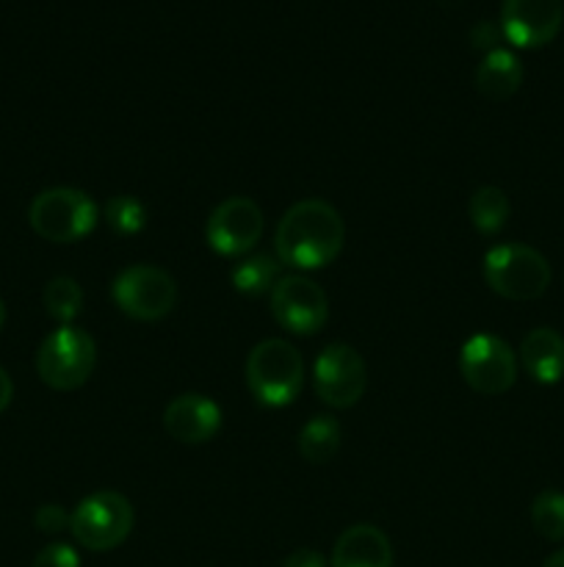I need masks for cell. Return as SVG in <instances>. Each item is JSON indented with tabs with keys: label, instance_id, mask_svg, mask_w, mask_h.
<instances>
[{
	"label": "cell",
	"instance_id": "obj_8",
	"mask_svg": "<svg viewBox=\"0 0 564 567\" xmlns=\"http://www.w3.org/2000/svg\"><path fill=\"white\" fill-rule=\"evenodd\" d=\"M313 385L321 402L335 410L354 408L368 385V369L363 354L348 343H330L321 349L313 365Z\"/></svg>",
	"mask_w": 564,
	"mask_h": 567
},
{
	"label": "cell",
	"instance_id": "obj_26",
	"mask_svg": "<svg viewBox=\"0 0 564 567\" xmlns=\"http://www.w3.org/2000/svg\"><path fill=\"white\" fill-rule=\"evenodd\" d=\"M282 567H326V559L324 554L313 551V548H299L282 563Z\"/></svg>",
	"mask_w": 564,
	"mask_h": 567
},
{
	"label": "cell",
	"instance_id": "obj_22",
	"mask_svg": "<svg viewBox=\"0 0 564 567\" xmlns=\"http://www.w3.org/2000/svg\"><path fill=\"white\" fill-rule=\"evenodd\" d=\"M105 225L116 236H136L147 225V208L142 199L130 197V194H116L105 203Z\"/></svg>",
	"mask_w": 564,
	"mask_h": 567
},
{
	"label": "cell",
	"instance_id": "obj_10",
	"mask_svg": "<svg viewBox=\"0 0 564 567\" xmlns=\"http://www.w3.org/2000/svg\"><path fill=\"white\" fill-rule=\"evenodd\" d=\"M271 313L293 336H315L330 319V299L318 282L288 275L271 288Z\"/></svg>",
	"mask_w": 564,
	"mask_h": 567
},
{
	"label": "cell",
	"instance_id": "obj_9",
	"mask_svg": "<svg viewBox=\"0 0 564 567\" xmlns=\"http://www.w3.org/2000/svg\"><path fill=\"white\" fill-rule=\"evenodd\" d=\"M459 371L476 393L498 396V393H506L518 380V358L503 338L479 332L464 341L459 352Z\"/></svg>",
	"mask_w": 564,
	"mask_h": 567
},
{
	"label": "cell",
	"instance_id": "obj_11",
	"mask_svg": "<svg viewBox=\"0 0 564 567\" xmlns=\"http://www.w3.org/2000/svg\"><path fill=\"white\" fill-rule=\"evenodd\" d=\"M260 236H263V210L249 197H230L216 205L205 227L208 247L224 258H241L252 252Z\"/></svg>",
	"mask_w": 564,
	"mask_h": 567
},
{
	"label": "cell",
	"instance_id": "obj_3",
	"mask_svg": "<svg viewBox=\"0 0 564 567\" xmlns=\"http://www.w3.org/2000/svg\"><path fill=\"white\" fill-rule=\"evenodd\" d=\"M484 280L498 297L512 302L540 299L551 286V266L545 255L525 244H498L484 255Z\"/></svg>",
	"mask_w": 564,
	"mask_h": 567
},
{
	"label": "cell",
	"instance_id": "obj_28",
	"mask_svg": "<svg viewBox=\"0 0 564 567\" xmlns=\"http://www.w3.org/2000/svg\"><path fill=\"white\" fill-rule=\"evenodd\" d=\"M542 567H564V548H562V551L551 554V557L545 559V565H542Z\"/></svg>",
	"mask_w": 564,
	"mask_h": 567
},
{
	"label": "cell",
	"instance_id": "obj_18",
	"mask_svg": "<svg viewBox=\"0 0 564 567\" xmlns=\"http://www.w3.org/2000/svg\"><path fill=\"white\" fill-rule=\"evenodd\" d=\"M509 210L512 208H509L506 192L498 186L476 188L468 205L470 221H473V227L481 236H495V233H501L503 225L509 221Z\"/></svg>",
	"mask_w": 564,
	"mask_h": 567
},
{
	"label": "cell",
	"instance_id": "obj_12",
	"mask_svg": "<svg viewBox=\"0 0 564 567\" xmlns=\"http://www.w3.org/2000/svg\"><path fill=\"white\" fill-rule=\"evenodd\" d=\"M564 22L562 0H503L501 31L514 48L536 50L558 37Z\"/></svg>",
	"mask_w": 564,
	"mask_h": 567
},
{
	"label": "cell",
	"instance_id": "obj_21",
	"mask_svg": "<svg viewBox=\"0 0 564 567\" xmlns=\"http://www.w3.org/2000/svg\"><path fill=\"white\" fill-rule=\"evenodd\" d=\"M531 526L551 543L564 540V493L542 491L531 504Z\"/></svg>",
	"mask_w": 564,
	"mask_h": 567
},
{
	"label": "cell",
	"instance_id": "obj_5",
	"mask_svg": "<svg viewBox=\"0 0 564 567\" xmlns=\"http://www.w3.org/2000/svg\"><path fill=\"white\" fill-rule=\"evenodd\" d=\"M100 210L81 188H48L28 208L33 233L50 244H75L94 230Z\"/></svg>",
	"mask_w": 564,
	"mask_h": 567
},
{
	"label": "cell",
	"instance_id": "obj_2",
	"mask_svg": "<svg viewBox=\"0 0 564 567\" xmlns=\"http://www.w3.org/2000/svg\"><path fill=\"white\" fill-rule=\"evenodd\" d=\"M247 385L265 408H288L304 385V360L282 338L260 341L247 358Z\"/></svg>",
	"mask_w": 564,
	"mask_h": 567
},
{
	"label": "cell",
	"instance_id": "obj_7",
	"mask_svg": "<svg viewBox=\"0 0 564 567\" xmlns=\"http://www.w3.org/2000/svg\"><path fill=\"white\" fill-rule=\"evenodd\" d=\"M116 308L136 321H160L175 310L177 286L169 271L138 264L119 271L111 286Z\"/></svg>",
	"mask_w": 564,
	"mask_h": 567
},
{
	"label": "cell",
	"instance_id": "obj_4",
	"mask_svg": "<svg viewBox=\"0 0 564 567\" xmlns=\"http://www.w3.org/2000/svg\"><path fill=\"white\" fill-rule=\"evenodd\" d=\"M97 365L94 338L81 327L64 324L50 332L36 352V374L53 391H77Z\"/></svg>",
	"mask_w": 564,
	"mask_h": 567
},
{
	"label": "cell",
	"instance_id": "obj_24",
	"mask_svg": "<svg viewBox=\"0 0 564 567\" xmlns=\"http://www.w3.org/2000/svg\"><path fill=\"white\" fill-rule=\"evenodd\" d=\"M70 518L72 515H66L64 507H59V504H44V507H39L36 515H33V524H36V529L44 532V535H59V532L70 529Z\"/></svg>",
	"mask_w": 564,
	"mask_h": 567
},
{
	"label": "cell",
	"instance_id": "obj_25",
	"mask_svg": "<svg viewBox=\"0 0 564 567\" xmlns=\"http://www.w3.org/2000/svg\"><path fill=\"white\" fill-rule=\"evenodd\" d=\"M501 39H503L501 25H495V22L490 20H481L470 28V44H473V50H481L484 55L501 48Z\"/></svg>",
	"mask_w": 564,
	"mask_h": 567
},
{
	"label": "cell",
	"instance_id": "obj_16",
	"mask_svg": "<svg viewBox=\"0 0 564 567\" xmlns=\"http://www.w3.org/2000/svg\"><path fill=\"white\" fill-rule=\"evenodd\" d=\"M523 64L518 55L506 48H498L487 53L476 66V89L487 100H509L523 86Z\"/></svg>",
	"mask_w": 564,
	"mask_h": 567
},
{
	"label": "cell",
	"instance_id": "obj_17",
	"mask_svg": "<svg viewBox=\"0 0 564 567\" xmlns=\"http://www.w3.org/2000/svg\"><path fill=\"white\" fill-rule=\"evenodd\" d=\"M343 441L341 424L332 415H313L307 424L299 430V454L307 463L324 465L337 454Z\"/></svg>",
	"mask_w": 564,
	"mask_h": 567
},
{
	"label": "cell",
	"instance_id": "obj_27",
	"mask_svg": "<svg viewBox=\"0 0 564 567\" xmlns=\"http://www.w3.org/2000/svg\"><path fill=\"white\" fill-rule=\"evenodd\" d=\"M11 396H14V382L6 374V369H0V413L11 404Z\"/></svg>",
	"mask_w": 564,
	"mask_h": 567
},
{
	"label": "cell",
	"instance_id": "obj_13",
	"mask_svg": "<svg viewBox=\"0 0 564 567\" xmlns=\"http://www.w3.org/2000/svg\"><path fill=\"white\" fill-rule=\"evenodd\" d=\"M164 430L186 446L208 443L221 430V408L202 393H182L166 404Z\"/></svg>",
	"mask_w": 564,
	"mask_h": 567
},
{
	"label": "cell",
	"instance_id": "obj_29",
	"mask_svg": "<svg viewBox=\"0 0 564 567\" xmlns=\"http://www.w3.org/2000/svg\"><path fill=\"white\" fill-rule=\"evenodd\" d=\"M3 324H6V305L3 299H0V330H3Z\"/></svg>",
	"mask_w": 564,
	"mask_h": 567
},
{
	"label": "cell",
	"instance_id": "obj_15",
	"mask_svg": "<svg viewBox=\"0 0 564 567\" xmlns=\"http://www.w3.org/2000/svg\"><path fill=\"white\" fill-rule=\"evenodd\" d=\"M520 363L540 385H556L564 377V338L551 327H536L520 343Z\"/></svg>",
	"mask_w": 564,
	"mask_h": 567
},
{
	"label": "cell",
	"instance_id": "obj_6",
	"mask_svg": "<svg viewBox=\"0 0 564 567\" xmlns=\"http://www.w3.org/2000/svg\"><path fill=\"white\" fill-rule=\"evenodd\" d=\"M70 532L86 551H111L133 532V507L122 493L97 491L83 498L70 518Z\"/></svg>",
	"mask_w": 564,
	"mask_h": 567
},
{
	"label": "cell",
	"instance_id": "obj_23",
	"mask_svg": "<svg viewBox=\"0 0 564 567\" xmlns=\"http://www.w3.org/2000/svg\"><path fill=\"white\" fill-rule=\"evenodd\" d=\"M31 567H81V557L66 543H50L36 554Z\"/></svg>",
	"mask_w": 564,
	"mask_h": 567
},
{
	"label": "cell",
	"instance_id": "obj_14",
	"mask_svg": "<svg viewBox=\"0 0 564 567\" xmlns=\"http://www.w3.org/2000/svg\"><path fill=\"white\" fill-rule=\"evenodd\" d=\"M330 567H393V546L376 526H348L332 548Z\"/></svg>",
	"mask_w": 564,
	"mask_h": 567
},
{
	"label": "cell",
	"instance_id": "obj_1",
	"mask_svg": "<svg viewBox=\"0 0 564 567\" xmlns=\"http://www.w3.org/2000/svg\"><path fill=\"white\" fill-rule=\"evenodd\" d=\"M346 225L324 199H302L291 205L276 225V258L291 269H324L341 255Z\"/></svg>",
	"mask_w": 564,
	"mask_h": 567
},
{
	"label": "cell",
	"instance_id": "obj_19",
	"mask_svg": "<svg viewBox=\"0 0 564 567\" xmlns=\"http://www.w3.org/2000/svg\"><path fill=\"white\" fill-rule=\"evenodd\" d=\"M276 271H280L276 258H271V255H265V252H258V255H249V258L238 260L236 269L230 271V280H232V288H236L238 293H247V297H260V293H265L269 288H274Z\"/></svg>",
	"mask_w": 564,
	"mask_h": 567
},
{
	"label": "cell",
	"instance_id": "obj_20",
	"mask_svg": "<svg viewBox=\"0 0 564 567\" xmlns=\"http://www.w3.org/2000/svg\"><path fill=\"white\" fill-rule=\"evenodd\" d=\"M42 305L48 310L50 319L59 321L61 327L75 321L83 310V288L77 286V280L72 277H53V280L44 286Z\"/></svg>",
	"mask_w": 564,
	"mask_h": 567
}]
</instances>
